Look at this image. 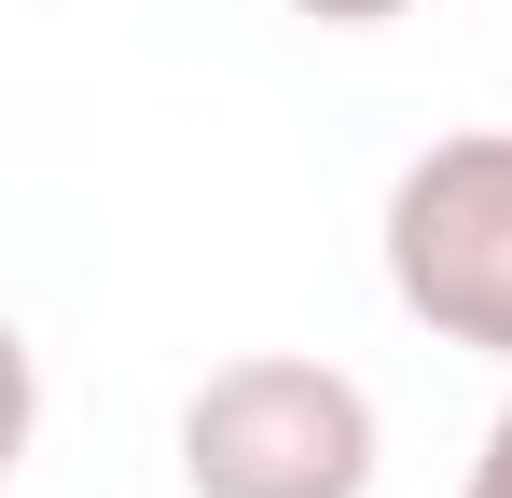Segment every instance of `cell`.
Wrapping results in <instances>:
<instances>
[{"label": "cell", "mask_w": 512, "mask_h": 498, "mask_svg": "<svg viewBox=\"0 0 512 498\" xmlns=\"http://www.w3.org/2000/svg\"><path fill=\"white\" fill-rule=\"evenodd\" d=\"M374 388L305 346H250L222 374H194L180 402V485L194 498H374Z\"/></svg>", "instance_id": "1"}, {"label": "cell", "mask_w": 512, "mask_h": 498, "mask_svg": "<svg viewBox=\"0 0 512 498\" xmlns=\"http://www.w3.org/2000/svg\"><path fill=\"white\" fill-rule=\"evenodd\" d=\"M374 249H388V291H402L416 332H443V346H471V360L512 374V125L429 139L388 180Z\"/></svg>", "instance_id": "2"}, {"label": "cell", "mask_w": 512, "mask_h": 498, "mask_svg": "<svg viewBox=\"0 0 512 498\" xmlns=\"http://www.w3.org/2000/svg\"><path fill=\"white\" fill-rule=\"evenodd\" d=\"M28 429H42V360H28V332L0 319V485H14V457H28Z\"/></svg>", "instance_id": "3"}, {"label": "cell", "mask_w": 512, "mask_h": 498, "mask_svg": "<svg viewBox=\"0 0 512 498\" xmlns=\"http://www.w3.org/2000/svg\"><path fill=\"white\" fill-rule=\"evenodd\" d=\"M457 498H512V402L485 415V443H471V471H457Z\"/></svg>", "instance_id": "4"}, {"label": "cell", "mask_w": 512, "mask_h": 498, "mask_svg": "<svg viewBox=\"0 0 512 498\" xmlns=\"http://www.w3.org/2000/svg\"><path fill=\"white\" fill-rule=\"evenodd\" d=\"M305 28H388V14H416V0H291Z\"/></svg>", "instance_id": "5"}]
</instances>
